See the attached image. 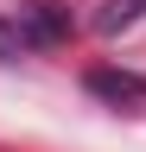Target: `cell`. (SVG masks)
I'll use <instances>...</instances> for the list:
<instances>
[{
	"label": "cell",
	"mask_w": 146,
	"mask_h": 152,
	"mask_svg": "<svg viewBox=\"0 0 146 152\" xmlns=\"http://www.w3.org/2000/svg\"><path fill=\"white\" fill-rule=\"evenodd\" d=\"M89 89H95V95H114V102H121V95H134V102L146 95V83H134V76H114V70H95V76H89Z\"/></svg>",
	"instance_id": "obj_1"
}]
</instances>
